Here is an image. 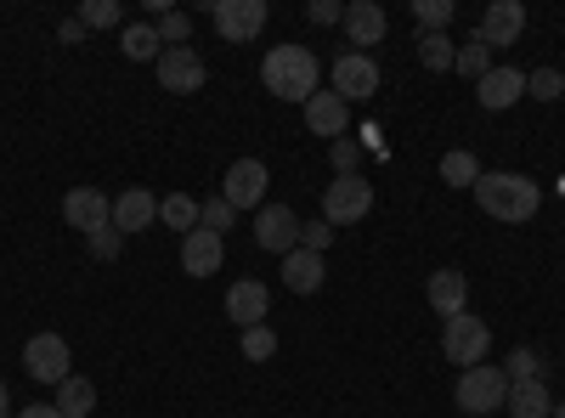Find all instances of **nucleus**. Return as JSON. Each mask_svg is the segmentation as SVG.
<instances>
[{
    "label": "nucleus",
    "mask_w": 565,
    "mask_h": 418,
    "mask_svg": "<svg viewBox=\"0 0 565 418\" xmlns=\"http://www.w3.org/2000/svg\"><path fill=\"white\" fill-rule=\"evenodd\" d=\"M509 418H548L554 412V396L543 379H526V385H509Z\"/></svg>",
    "instance_id": "nucleus-22"
},
{
    "label": "nucleus",
    "mask_w": 565,
    "mask_h": 418,
    "mask_svg": "<svg viewBox=\"0 0 565 418\" xmlns=\"http://www.w3.org/2000/svg\"><path fill=\"white\" fill-rule=\"evenodd\" d=\"M328 244H334V226H328V221H306V226H300V249L322 255Z\"/></svg>",
    "instance_id": "nucleus-37"
},
{
    "label": "nucleus",
    "mask_w": 565,
    "mask_h": 418,
    "mask_svg": "<svg viewBox=\"0 0 565 418\" xmlns=\"http://www.w3.org/2000/svg\"><path fill=\"white\" fill-rule=\"evenodd\" d=\"M153 29H159V40H164V52H170V45H186V40H193V18H186V12H159Z\"/></svg>",
    "instance_id": "nucleus-32"
},
{
    "label": "nucleus",
    "mask_w": 565,
    "mask_h": 418,
    "mask_svg": "<svg viewBox=\"0 0 565 418\" xmlns=\"http://www.w3.org/2000/svg\"><path fill=\"white\" fill-rule=\"evenodd\" d=\"M153 68H159V85L175 90V97H193V90H204V79H210V68H204V57L193 52V45H170Z\"/></svg>",
    "instance_id": "nucleus-9"
},
{
    "label": "nucleus",
    "mask_w": 565,
    "mask_h": 418,
    "mask_svg": "<svg viewBox=\"0 0 565 418\" xmlns=\"http://www.w3.org/2000/svg\"><path fill=\"white\" fill-rule=\"evenodd\" d=\"M385 29H391V18H385L380 0H351V7H345V34H351L356 52H362V45H380Z\"/></svg>",
    "instance_id": "nucleus-16"
},
{
    "label": "nucleus",
    "mask_w": 565,
    "mask_h": 418,
    "mask_svg": "<svg viewBox=\"0 0 565 418\" xmlns=\"http://www.w3.org/2000/svg\"><path fill=\"white\" fill-rule=\"evenodd\" d=\"M260 85L271 90V97L282 103H311L317 90H322V63L306 52V45H271L266 63H260Z\"/></svg>",
    "instance_id": "nucleus-2"
},
{
    "label": "nucleus",
    "mask_w": 565,
    "mask_h": 418,
    "mask_svg": "<svg viewBox=\"0 0 565 418\" xmlns=\"http://www.w3.org/2000/svg\"><path fill=\"white\" fill-rule=\"evenodd\" d=\"M441 181H447V187H476V181H481V159L469 148H452L441 159Z\"/></svg>",
    "instance_id": "nucleus-27"
},
{
    "label": "nucleus",
    "mask_w": 565,
    "mask_h": 418,
    "mask_svg": "<svg viewBox=\"0 0 565 418\" xmlns=\"http://www.w3.org/2000/svg\"><path fill=\"white\" fill-rule=\"evenodd\" d=\"M373 215V181L367 175H334L328 181V193H322V221L328 226H351Z\"/></svg>",
    "instance_id": "nucleus-5"
},
{
    "label": "nucleus",
    "mask_w": 565,
    "mask_h": 418,
    "mask_svg": "<svg viewBox=\"0 0 565 418\" xmlns=\"http://www.w3.org/2000/svg\"><path fill=\"white\" fill-rule=\"evenodd\" d=\"M244 356H249V362H266V356H277V334L266 329V322L244 329Z\"/></svg>",
    "instance_id": "nucleus-35"
},
{
    "label": "nucleus",
    "mask_w": 565,
    "mask_h": 418,
    "mask_svg": "<svg viewBox=\"0 0 565 418\" xmlns=\"http://www.w3.org/2000/svg\"><path fill=\"white\" fill-rule=\"evenodd\" d=\"M0 418H12V396H7V385H0Z\"/></svg>",
    "instance_id": "nucleus-42"
},
{
    "label": "nucleus",
    "mask_w": 565,
    "mask_h": 418,
    "mask_svg": "<svg viewBox=\"0 0 565 418\" xmlns=\"http://www.w3.org/2000/svg\"><path fill=\"white\" fill-rule=\"evenodd\" d=\"M526 97H537V103H559V97H565V74H559V68H537V74H526Z\"/></svg>",
    "instance_id": "nucleus-31"
},
{
    "label": "nucleus",
    "mask_w": 565,
    "mask_h": 418,
    "mask_svg": "<svg viewBox=\"0 0 565 418\" xmlns=\"http://www.w3.org/2000/svg\"><path fill=\"white\" fill-rule=\"evenodd\" d=\"M210 18H215V29H221L226 45H249V40H260V29H266L271 12H266V0H215Z\"/></svg>",
    "instance_id": "nucleus-6"
},
{
    "label": "nucleus",
    "mask_w": 565,
    "mask_h": 418,
    "mask_svg": "<svg viewBox=\"0 0 565 418\" xmlns=\"http://www.w3.org/2000/svg\"><path fill=\"white\" fill-rule=\"evenodd\" d=\"M452 12H458L452 0H413V18H418L424 34H441V29L452 23Z\"/></svg>",
    "instance_id": "nucleus-30"
},
{
    "label": "nucleus",
    "mask_w": 565,
    "mask_h": 418,
    "mask_svg": "<svg viewBox=\"0 0 565 418\" xmlns=\"http://www.w3.org/2000/svg\"><path fill=\"white\" fill-rule=\"evenodd\" d=\"M487 351H492V329H487L481 317H469V311L447 317V329H441V356L458 362V374H463V367H481Z\"/></svg>",
    "instance_id": "nucleus-4"
},
{
    "label": "nucleus",
    "mask_w": 565,
    "mask_h": 418,
    "mask_svg": "<svg viewBox=\"0 0 565 418\" xmlns=\"http://www.w3.org/2000/svg\"><path fill=\"white\" fill-rule=\"evenodd\" d=\"M125 57H130V63H159V57H164L159 29H153V23H130V29H125Z\"/></svg>",
    "instance_id": "nucleus-25"
},
{
    "label": "nucleus",
    "mask_w": 565,
    "mask_h": 418,
    "mask_svg": "<svg viewBox=\"0 0 565 418\" xmlns=\"http://www.w3.org/2000/svg\"><path fill=\"white\" fill-rule=\"evenodd\" d=\"M452 68H458L463 79H476V85H481V79L492 74V45H487L481 34H469V40L458 45V63H452Z\"/></svg>",
    "instance_id": "nucleus-26"
},
{
    "label": "nucleus",
    "mask_w": 565,
    "mask_h": 418,
    "mask_svg": "<svg viewBox=\"0 0 565 418\" xmlns=\"http://www.w3.org/2000/svg\"><path fill=\"white\" fill-rule=\"evenodd\" d=\"M85 244H90V255H97V260H119V249H125V232L108 221V226H97V232H85Z\"/></svg>",
    "instance_id": "nucleus-34"
},
{
    "label": "nucleus",
    "mask_w": 565,
    "mask_h": 418,
    "mask_svg": "<svg viewBox=\"0 0 565 418\" xmlns=\"http://www.w3.org/2000/svg\"><path fill=\"white\" fill-rule=\"evenodd\" d=\"M526 97V74L521 68H492L481 85H476V103L487 108V114H503V108H514Z\"/></svg>",
    "instance_id": "nucleus-15"
},
{
    "label": "nucleus",
    "mask_w": 565,
    "mask_h": 418,
    "mask_svg": "<svg viewBox=\"0 0 565 418\" xmlns=\"http://www.w3.org/2000/svg\"><path fill=\"white\" fill-rule=\"evenodd\" d=\"M300 215L289 210V204H260V215H255V244L266 249V255H295L300 249Z\"/></svg>",
    "instance_id": "nucleus-8"
},
{
    "label": "nucleus",
    "mask_w": 565,
    "mask_h": 418,
    "mask_svg": "<svg viewBox=\"0 0 565 418\" xmlns=\"http://www.w3.org/2000/svg\"><path fill=\"white\" fill-rule=\"evenodd\" d=\"M181 271L186 277H215L221 271V238H215V232H186V238H181Z\"/></svg>",
    "instance_id": "nucleus-19"
},
{
    "label": "nucleus",
    "mask_w": 565,
    "mask_h": 418,
    "mask_svg": "<svg viewBox=\"0 0 565 418\" xmlns=\"http://www.w3.org/2000/svg\"><path fill=\"white\" fill-rule=\"evenodd\" d=\"M322 255H311V249H295V255H282V289L289 294H317L322 289Z\"/></svg>",
    "instance_id": "nucleus-20"
},
{
    "label": "nucleus",
    "mask_w": 565,
    "mask_h": 418,
    "mask_svg": "<svg viewBox=\"0 0 565 418\" xmlns=\"http://www.w3.org/2000/svg\"><path fill=\"white\" fill-rule=\"evenodd\" d=\"M418 63L430 68V74H447L458 63V45L447 34H418Z\"/></svg>",
    "instance_id": "nucleus-28"
},
{
    "label": "nucleus",
    "mask_w": 565,
    "mask_h": 418,
    "mask_svg": "<svg viewBox=\"0 0 565 418\" xmlns=\"http://www.w3.org/2000/svg\"><path fill=\"white\" fill-rule=\"evenodd\" d=\"M18 418H63V412H57V407H52V401H34V407H23V412H18Z\"/></svg>",
    "instance_id": "nucleus-41"
},
{
    "label": "nucleus",
    "mask_w": 565,
    "mask_h": 418,
    "mask_svg": "<svg viewBox=\"0 0 565 418\" xmlns=\"http://www.w3.org/2000/svg\"><path fill=\"white\" fill-rule=\"evenodd\" d=\"M199 210H204V204H199L193 193H170V199H159V221L175 226L181 238H186V232H199Z\"/></svg>",
    "instance_id": "nucleus-24"
},
{
    "label": "nucleus",
    "mask_w": 565,
    "mask_h": 418,
    "mask_svg": "<svg viewBox=\"0 0 565 418\" xmlns=\"http://www.w3.org/2000/svg\"><path fill=\"white\" fill-rule=\"evenodd\" d=\"M119 18H125L119 0H85V7H79V23H85V29H114Z\"/></svg>",
    "instance_id": "nucleus-33"
},
{
    "label": "nucleus",
    "mask_w": 565,
    "mask_h": 418,
    "mask_svg": "<svg viewBox=\"0 0 565 418\" xmlns=\"http://www.w3.org/2000/svg\"><path fill=\"white\" fill-rule=\"evenodd\" d=\"M153 221H159V199L148 187H125L114 199V226L125 232V238H130V232H148Z\"/></svg>",
    "instance_id": "nucleus-17"
},
{
    "label": "nucleus",
    "mask_w": 565,
    "mask_h": 418,
    "mask_svg": "<svg viewBox=\"0 0 565 418\" xmlns=\"http://www.w3.org/2000/svg\"><path fill=\"white\" fill-rule=\"evenodd\" d=\"M476 34L492 45V52H498V45H514V40L526 34V7H521V0H492Z\"/></svg>",
    "instance_id": "nucleus-13"
},
{
    "label": "nucleus",
    "mask_w": 565,
    "mask_h": 418,
    "mask_svg": "<svg viewBox=\"0 0 565 418\" xmlns=\"http://www.w3.org/2000/svg\"><path fill=\"white\" fill-rule=\"evenodd\" d=\"M57 40H63V45H79V40H85V23H79V18H63V23H57Z\"/></svg>",
    "instance_id": "nucleus-40"
},
{
    "label": "nucleus",
    "mask_w": 565,
    "mask_h": 418,
    "mask_svg": "<svg viewBox=\"0 0 565 418\" xmlns=\"http://www.w3.org/2000/svg\"><path fill=\"white\" fill-rule=\"evenodd\" d=\"M452 401H458L469 418H487V412H498V407L509 401V374H503V367H492V362H481V367H463V374H458V390H452Z\"/></svg>",
    "instance_id": "nucleus-3"
},
{
    "label": "nucleus",
    "mask_w": 565,
    "mask_h": 418,
    "mask_svg": "<svg viewBox=\"0 0 565 418\" xmlns=\"http://www.w3.org/2000/svg\"><path fill=\"white\" fill-rule=\"evenodd\" d=\"M424 294H430V306H436L441 317H458V311H469V277L447 266V271L430 277V289H424Z\"/></svg>",
    "instance_id": "nucleus-21"
},
{
    "label": "nucleus",
    "mask_w": 565,
    "mask_h": 418,
    "mask_svg": "<svg viewBox=\"0 0 565 418\" xmlns=\"http://www.w3.org/2000/svg\"><path fill=\"white\" fill-rule=\"evenodd\" d=\"M503 374H509V385H526V379H543V356H537L532 345H514V351H509V367H503Z\"/></svg>",
    "instance_id": "nucleus-29"
},
{
    "label": "nucleus",
    "mask_w": 565,
    "mask_h": 418,
    "mask_svg": "<svg viewBox=\"0 0 565 418\" xmlns=\"http://www.w3.org/2000/svg\"><path fill=\"white\" fill-rule=\"evenodd\" d=\"M63 221L79 226V232H97V226L114 221V199H108L103 187H74V193L63 199Z\"/></svg>",
    "instance_id": "nucleus-14"
},
{
    "label": "nucleus",
    "mask_w": 565,
    "mask_h": 418,
    "mask_svg": "<svg viewBox=\"0 0 565 418\" xmlns=\"http://www.w3.org/2000/svg\"><path fill=\"white\" fill-rule=\"evenodd\" d=\"M221 199L232 210H260L266 204V164L260 159H238L226 170V181H221Z\"/></svg>",
    "instance_id": "nucleus-11"
},
{
    "label": "nucleus",
    "mask_w": 565,
    "mask_h": 418,
    "mask_svg": "<svg viewBox=\"0 0 565 418\" xmlns=\"http://www.w3.org/2000/svg\"><path fill=\"white\" fill-rule=\"evenodd\" d=\"M266 306H271V294H266V283H255V277H244V283L226 289V317L238 322V329H255V322H266Z\"/></svg>",
    "instance_id": "nucleus-18"
},
{
    "label": "nucleus",
    "mask_w": 565,
    "mask_h": 418,
    "mask_svg": "<svg viewBox=\"0 0 565 418\" xmlns=\"http://www.w3.org/2000/svg\"><path fill=\"white\" fill-rule=\"evenodd\" d=\"M469 193H476V204L492 221H503V226H521V221H532L543 210V187L532 175H514V170H492V175L481 170V181Z\"/></svg>",
    "instance_id": "nucleus-1"
},
{
    "label": "nucleus",
    "mask_w": 565,
    "mask_h": 418,
    "mask_svg": "<svg viewBox=\"0 0 565 418\" xmlns=\"http://www.w3.org/2000/svg\"><path fill=\"white\" fill-rule=\"evenodd\" d=\"M232 221H238V210H232L226 199H210V204L199 210V226H204V232H215V238H221V232H226Z\"/></svg>",
    "instance_id": "nucleus-36"
},
{
    "label": "nucleus",
    "mask_w": 565,
    "mask_h": 418,
    "mask_svg": "<svg viewBox=\"0 0 565 418\" xmlns=\"http://www.w3.org/2000/svg\"><path fill=\"white\" fill-rule=\"evenodd\" d=\"M334 90L345 103H367L373 90H380V63H373L367 52H340L334 57Z\"/></svg>",
    "instance_id": "nucleus-10"
},
{
    "label": "nucleus",
    "mask_w": 565,
    "mask_h": 418,
    "mask_svg": "<svg viewBox=\"0 0 565 418\" xmlns=\"http://www.w3.org/2000/svg\"><path fill=\"white\" fill-rule=\"evenodd\" d=\"M306 18H311V23H345V7H340V0H311Z\"/></svg>",
    "instance_id": "nucleus-39"
},
{
    "label": "nucleus",
    "mask_w": 565,
    "mask_h": 418,
    "mask_svg": "<svg viewBox=\"0 0 565 418\" xmlns=\"http://www.w3.org/2000/svg\"><path fill=\"white\" fill-rule=\"evenodd\" d=\"M328 153H334V164H340V175H356V159H362V142H328Z\"/></svg>",
    "instance_id": "nucleus-38"
},
{
    "label": "nucleus",
    "mask_w": 565,
    "mask_h": 418,
    "mask_svg": "<svg viewBox=\"0 0 565 418\" xmlns=\"http://www.w3.org/2000/svg\"><path fill=\"white\" fill-rule=\"evenodd\" d=\"M306 130L322 136V142H340V136L351 130V103L340 97V90H317V97L306 103Z\"/></svg>",
    "instance_id": "nucleus-12"
},
{
    "label": "nucleus",
    "mask_w": 565,
    "mask_h": 418,
    "mask_svg": "<svg viewBox=\"0 0 565 418\" xmlns=\"http://www.w3.org/2000/svg\"><path fill=\"white\" fill-rule=\"evenodd\" d=\"M63 418H90V407H97V385L90 379H79V374H68L63 385H57V401H52Z\"/></svg>",
    "instance_id": "nucleus-23"
},
{
    "label": "nucleus",
    "mask_w": 565,
    "mask_h": 418,
    "mask_svg": "<svg viewBox=\"0 0 565 418\" xmlns=\"http://www.w3.org/2000/svg\"><path fill=\"white\" fill-rule=\"evenodd\" d=\"M23 367H29V379H40V385H63L74 374V351H68L63 334H34L23 345Z\"/></svg>",
    "instance_id": "nucleus-7"
}]
</instances>
